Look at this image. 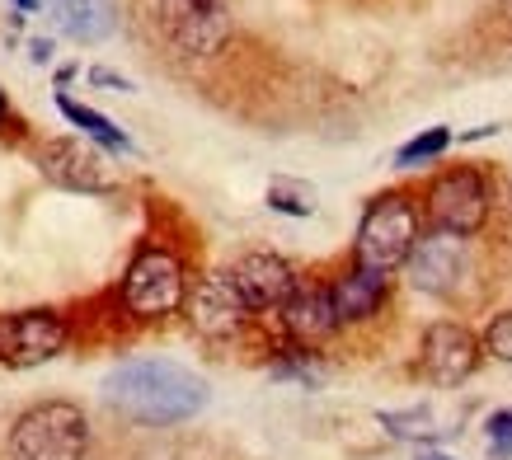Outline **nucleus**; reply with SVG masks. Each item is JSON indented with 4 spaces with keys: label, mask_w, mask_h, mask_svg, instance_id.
Here are the masks:
<instances>
[{
    "label": "nucleus",
    "mask_w": 512,
    "mask_h": 460,
    "mask_svg": "<svg viewBox=\"0 0 512 460\" xmlns=\"http://www.w3.org/2000/svg\"><path fill=\"white\" fill-rule=\"evenodd\" d=\"M104 404L141 428H170V423L202 414L207 381L165 357H137L104 376Z\"/></svg>",
    "instance_id": "1"
},
{
    "label": "nucleus",
    "mask_w": 512,
    "mask_h": 460,
    "mask_svg": "<svg viewBox=\"0 0 512 460\" xmlns=\"http://www.w3.org/2000/svg\"><path fill=\"white\" fill-rule=\"evenodd\" d=\"M423 240V212L409 193H381L367 202V212L357 221L353 263L376 268V273H395L409 263L414 245Z\"/></svg>",
    "instance_id": "2"
},
{
    "label": "nucleus",
    "mask_w": 512,
    "mask_h": 460,
    "mask_svg": "<svg viewBox=\"0 0 512 460\" xmlns=\"http://www.w3.org/2000/svg\"><path fill=\"white\" fill-rule=\"evenodd\" d=\"M85 451H90V423L66 399L33 404L10 428V456L15 460H85Z\"/></svg>",
    "instance_id": "3"
},
{
    "label": "nucleus",
    "mask_w": 512,
    "mask_h": 460,
    "mask_svg": "<svg viewBox=\"0 0 512 460\" xmlns=\"http://www.w3.org/2000/svg\"><path fill=\"white\" fill-rule=\"evenodd\" d=\"M423 216H428L433 230L456 235V240L480 235L484 221H489V184H484V174L470 165L442 169L428 184V193H423Z\"/></svg>",
    "instance_id": "4"
},
{
    "label": "nucleus",
    "mask_w": 512,
    "mask_h": 460,
    "mask_svg": "<svg viewBox=\"0 0 512 460\" xmlns=\"http://www.w3.org/2000/svg\"><path fill=\"white\" fill-rule=\"evenodd\" d=\"M188 301V273L170 249L146 245L123 273V306L137 320H165Z\"/></svg>",
    "instance_id": "5"
},
{
    "label": "nucleus",
    "mask_w": 512,
    "mask_h": 460,
    "mask_svg": "<svg viewBox=\"0 0 512 460\" xmlns=\"http://www.w3.org/2000/svg\"><path fill=\"white\" fill-rule=\"evenodd\" d=\"M160 29L184 57H212L231 38L226 0H160Z\"/></svg>",
    "instance_id": "6"
},
{
    "label": "nucleus",
    "mask_w": 512,
    "mask_h": 460,
    "mask_svg": "<svg viewBox=\"0 0 512 460\" xmlns=\"http://www.w3.org/2000/svg\"><path fill=\"white\" fill-rule=\"evenodd\" d=\"M188 324L198 329L202 338H235L249 324L254 310L245 306V296L235 287L231 273H202L193 287H188Z\"/></svg>",
    "instance_id": "7"
},
{
    "label": "nucleus",
    "mask_w": 512,
    "mask_h": 460,
    "mask_svg": "<svg viewBox=\"0 0 512 460\" xmlns=\"http://www.w3.org/2000/svg\"><path fill=\"white\" fill-rule=\"evenodd\" d=\"M480 353H484V338H475L466 324L437 320V324H428V334H423L419 367H423V376H428L433 385L451 390V385H461V381L475 376Z\"/></svg>",
    "instance_id": "8"
},
{
    "label": "nucleus",
    "mask_w": 512,
    "mask_h": 460,
    "mask_svg": "<svg viewBox=\"0 0 512 460\" xmlns=\"http://www.w3.org/2000/svg\"><path fill=\"white\" fill-rule=\"evenodd\" d=\"M466 268H470L466 240L442 235V230H428L419 245H414L409 263H404L409 287H414V292H428V296H451L466 282Z\"/></svg>",
    "instance_id": "9"
},
{
    "label": "nucleus",
    "mask_w": 512,
    "mask_h": 460,
    "mask_svg": "<svg viewBox=\"0 0 512 460\" xmlns=\"http://www.w3.org/2000/svg\"><path fill=\"white\" fill-rule=\"evenodd\" d=\"M66 320L57 310H19L0 324V357L10 367H38L66 348Z\"/></svg>",
    "instance_id": "10"
},
{
    "label": "nucleus",
    "mask_w": 512,
    "mask_h": 460,
    "mask_svg": "<svg viewBox=\"0 0 512 460\" xmlns=\"http://www.w3.org/2000/svg\"><path fill=\"white\" fill-rule=\"evenodd\" d=\"M235 287L245 296L249 310H282L301 292V277L282 254H268V249H254V254H240L231 268Z\"/></svg>",
    "instance_id": "11"
},
{
    "label": "nucleus",
    "mask_w": 512,
    "mask_h": 460,
    "mask_svg": "<svg viewBox=\"0 0 512 460\" xmlns=\"http://www.w3.org/2000/svg\"><path fill=\"white\" fill-rule=\"evenodd\" d=\"M278 315H282V329H287V338H292L296 348H315V343H325V338H334L343 329L329 282H301V292H296Z\"/></svg>",
    "instance_id": "12"
},
{
    "label": "nucleus",
    "mask_w": 512,
    "mask_h": 460,
    "mask_svg": "<svg viewBox=\"0 0 512 460\" xmlns=\"http://www.w3.org/2000/svg\"><path fill=\"white\" fill-rule=\"evenodd\" d=\"M38 169H43L47 184L71 188V193H109V174H104V165H99V155H94L90 146L71 141V137L43 141Z\"/></svg>",
    "instance_id": "13"
},
{
    "label": "nucleus",
    "mask_w": 512,
    "mask_h": 460,
    "mask_svg": "<svg viewBox=\"0 0 512 460\" xmlns=\"http://www.w3.org/2000/svg\"><path fill=\"white\" fill-rule=\"evenodd\" d=\"M329 292H334V306H339V320L343 324H362L372 320L376 310L386 306L390 296V273H376V268H343L334 282H329Z\"/></svg>",
    "instance_id": "14"
},
{
    "label": "nucleus",
    "mask_w": 512,
    "mask_h": 460,
    "mask_svg": "<svg viewBox=\"0 0 512 460\" xmlns=\"http://www.w3.org/2000/svg\"><path fill=\"white\" fill-rule=\"evenodd\" d=\"M52 19L76 43H104L113 33V24H118L113 0H52Z\"/></svg>",
    "instance_id": "15"
},
{
    "label": "nucleus",
    "mask_w": 512,
    "mask_h": 460,
    "mask_svg": "<svg viewBox=\"0 0 512 460\" xmlns=\"http://www.w3.org/2000/svg\"><path fill=\"white\" fill-rule=\"evenodd\" d=\"M57 108H62V118L71 127H80L85 137H94L99 146H109V151H118V155H127L132 151V137H127L123 127H113L104 113H94V108H85V104H76L71 94H57Z\"/></svg>",
    "instance_id": "16"
},
{
    "label": "nucleus",
    "mask_w": 512,
    "mask_h": 460,
    "mask_svg": "<svg viewBox=\"0 0 512 460\" xmlns=\"http://www.w3.org/2000/svg\"><path fill=\"white\" fill-rule=\"evenodd\" d=\"M447 146H451L447 127H428V132H419L414 141H404L400 155H395V165H400V169H419V165H428V160H437Z\"/></svg>",
    "instance_id": "17"
},
{
    "label": "nucleus",
    "mask_w": 512,
    "mask_h": 460,
    "mask_svg": "<svg viewBox=\"0 0 512 460\" xmlns=\"http://www.w3.org/2000/svg\"><path fill=\"white\" fill-rule=\"evenodd\" d=\"M268 207L282 216H311L315 212V188L292 184V179H273V184H268Z\"/></svg>",
    "instance_id": "18"
},
{
    "label": "nucleus",
    "mask_w": 512,
    "mask_h": 460,
    "mask_svg": "<svg viewBox=\"0 0 512 460\" xmlns=\"http://www.w3.org/2000/svg\"><path fill=\"white\" fill-rule=\"evenodd\" d=\"M484 437H489V456L494 460H512V409H498L484 423Z\"/></svg>",
    "instance_id": "19"
},
{
    "label": "nucleus",
    "mask_w": 512,
    "mask_h": 460,
    "mask_svg": "<svg viewBox=\"0 0 512 460\" xmlns=\"http://www.w3.org/2000/svg\"><path fill=\"white\" fill-rule=\"evenodd\" d=\"M484 353L498 357V362H512V310L494 315L489 329H484Z\"/></svg>",
    "instance_id": "20"
},
{
    "label": "nucleus",
    "mask_w": 512,
    "mask_h": 460,
    "mask_svg": "<svg viewBox=\"0 0 512 460\" xmlns=\"http://www.w3.org/2000/svg\"><path fill=\"white\" fill-rule=\"evenodd\" d=\"M90 80L94 85H109L113 94H123V90H132V80H123V76H113V71H104V66H99V71H90Z\"/></svg>",
    "instance_id": "21"
},
{
    "label": "nucleus",
    "mask_w": 512,
    "mask_h": 460,
    "mask_svg": "<svg viewBox=\"0 0 512 460\" xmlns=\"http://www.w3.org/2000/svg\"><path fill=\"white\" fill-rule=\"evenodd\" d=\"M29 57H33L38 66L52 62V43H43V38H33V43H29Z\"/></svg>",
    "instance_id": "22"
},
{
    "label": "nucleus",
    "mask_w": 512,
    "mask_h": 460,
    "mask_svg": "<svg viewBox=\"0 0 512 460\" xmlns=\"http://www.w3.org/2000/svg\"><path fill=\"white\" fill-rule=\"evenodd\" d=\"M10 118V99H5V90H0V123Z\"/></svg>",
    "instance_id": "23"
},
{
    "label": "nucleus",
    "mask_w": 512,
    "mask_h": 460,
    "mask_svg": "<svg viewBox=\"0 0 512 460\" xmlns=\"http://www.w3.org/2000/svg\"><path fill=\"white\" fill-rule=\"evenodd\" d=\"M19 10H38V0H15Z\"/></svg>",
    "instance_id": "24"
},
{
    "label": "nucleus",
    "mask_w": 512,
    "mask_h": 460,
    "mask_svg": "<svg viewBox=\"0 0 512 460\" xmlns=\"http://www.w3.org/2000/svg\"><path fill=\"white\" fill-rule=\"evenodd\" d=\"M419 460H451V456H437V451H428V456H419Z\"/></svg>",
    "instance_id": "25"
}]
</instances>
